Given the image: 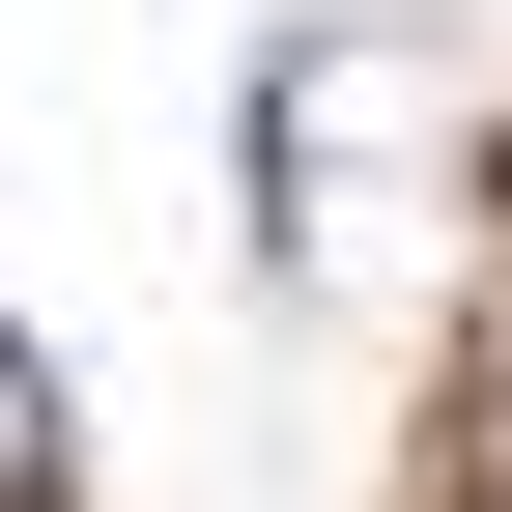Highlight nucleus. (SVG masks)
I'll list each match as a JSON object with an SVG mask.
<instances>
[{
	"mask_svg": "<svg viewBox=\"0 0 512 512\" xmlns=\"http://www.w3.org/2000/svg\"><path fill=\"white\" fill-rule=\"evenodd\" d=\"M57 484V399H29V342H0V512H29Z\"/></svg>",
	"mask_w": 512,
	"mask_h": 512,
	"instance_id": "1",
	"label": "nucleus"
}]
</instances>
